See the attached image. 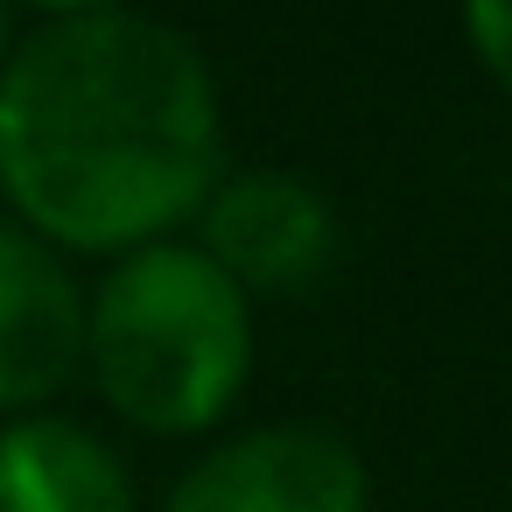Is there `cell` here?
<instances>
[{"mask_svg": "<svg viewBox=\"0 0 512 512\" xmlns=\"http://www.w3.org/2000/svg\"><path fill=\"white\" fill-rule=\"evenodd\" d=\"M463 29H470L484 71L498 78V92L512 99V0H477V8L463 15Z\"/></svg>", "mask_w": 512, "mask_h": 512, "instance_id": "52a82bcc", "label": "cell"}, {"mask_svg": "<svg viewBox=\"0 0 512 512\" xmlns=\"http://www.w3.org/2000/svg\"><path fill=\"white\" fill-rule=\"evenodd\" d=\"M0 512H134V477L92 428L15 414L0 428Z\"/></svg>", "mask_w": 512, "mask_h": 512, "instance_id": "8992f818", "label": "cell"}, {"mask_svg": "<svg viewBox=\"0 0 512 512\" xmlns=\"http://www.w3.org/2000/svg\"><path fill=\"white\" fill-rule=\"evenodd\" d=\"M8 43H15V22H8V8H0V57H8Z\"/></svg>", "mask_w": 512, "mask_h": 512, "instance_id": "ba28073f", "label": "cell"}, {"mask_svg": "<svg viewBox=\"0 0 512 512\" xmlns=\"http://www.w3.org/2000/svg\"><path fill=\"white\" fill-rule=\"evenodd\" d=\"M197 253L253 302V295H302L337 260V211L316 183L288 169H239L218 176L197 204Z\"/></svg>", "mask_w": 512, "mask_h": 512, "instance_id": "3957f363", "label": "cell"}, {"mask_svg": "<svg viewBox=\"0 0 512 512\" xmlns=\"http://www.w3.org/2000/svg\"><path fill=\"white\" fill-rule=\"evenodd\" d=\"M218 169V78L176 22L64 8L0 57V197L43 246H155L197 218Z\"/></svg>", "mask_w": 512, "mask_h": 512, "instance_id": "6da1fadb", "label": "cell"}, {"mask_svg": "<svg viewBox=\"0 0 512 512\" xmlns=\"http://www.w3.org/2000/svg\"><path fill=\"white\" fill-rule=\"evenodd\" d=\"M85 365V288L64 253L0 218V414H43Z\"/></svg>", "mask_w": 512, "mask_h": 512, "instance_id": "5b68a950", "label": "cell"}, {"mask_svg": "<svg viewBox=\"0 0 512 512\" xmlns=\"http://www.w3.org/2000/svg\"><path fill=\"white\" fill-rule=\"evenodd\" d=\"M85 365L148 435H204L253 379V302L183 239L120 253L85 295Z\"/></svg>", "mask_w": 512, "mask_h": 512, "instance_id": "7a4b0ae2", "label": "cell"}, {"mask_svg": "<svg viewBox=\"0 0 512 512\" xmlns=\"http://www.w3.org/2000/svg\"><path fill=\"white\" fill-rule=\"evenodd\" d=\"M372 477L351 435L316 421H274L246 428L218 449H204L162 512H365Z\"/></svg>", "mask_w": 512, "mask_h": 512, "instance_id": "277c9868", "label": "cell"}]
</instances>
